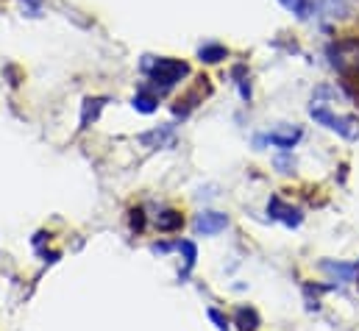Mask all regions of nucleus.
Here are the masks:
<instances>
[{
  "label": "nucleus",
  "mask_w": 359,
  "mask_h": 331,
  "mask_svg": "<svg viewBox=\"0 0 359 331\" xmlns=\"http://www.w3.org/2000/svg\"><path fill=\"white\" fill-rule=\"evenodd\" d=\"M329 59L340 76H346V78L359 76V39H340V42L329 45Z\"/></svg>",
  "instance_id": "2"
},
{
  "label": "nucleus",
  "mask_w": 359,
  "mask_h": 331,
  "mask_svg": "<svg viewBox=\"0 0 359 331\" xmlns=\"http://www.w3.org/2000/svg\"><path fill=\"white\" fill-rule=\"evenodd\" d=\"M156 104H159V98H156V92L153 90H139L136 92V98H134V109L142 111V114H150V111H156Z\"/></svg>",
  "instance_id": "10"
},
{
  "label": "nucleus",
  "mask_w": 359,
  "mask_h": 331,
  "mask_svg": "<svg viewBox=\"0 0 359 331\" xmlns=\"http://www.w3.org/2000/svg\"><path fill=\"white\" fill-rule=\"evenodd\" d=\"M139 142H142V145H164V142H173V125L156 128V131H150V134H142Z\"/></svg>",
  "instance_id": "13"
},
{
  "label": "nucleus",
  "mask_w": 359,
  "mask_h": 331,
  "mask_svg": "<svg viewBox=\"0 0 359 331\" xmlns=\"http://www.w3.org/2000/svg\"><path fill=\"white\" fill-rule=\"evenodd\" d=\"M298 139H301V131H298V128H293L290 134H270V136H259V139H256V145L270 142V145H276V148H281V150H290Z\"/></svg>",
  "instance_id": "6"
},
{
  "label": "nucleus",
  "mask_w": 359,
  "mask_h": 331,
  "mask_svg": "<svg viewBox=\"0 0 359 331\" xmlns=\"http://www.w3.org/2000/svg\"><path fill=\"white\" fill-rule=\"evenodd\" d=\"M234 323L239 326V331H256L259 329V315L251 307H239L237 315H234Z\"/></svg>",
  "instance_id": "9"
},
{
  "label": "nucleus",
  "mask_w": 359,
  "mask_h": 331,
  "mask_svg": "<svg viewBox=\"0 0 359 331\" xmlns=\"http://www.w3.org/2000/svg\"><path fill=\"white\" fill-rule=\"evenodd\" d=\"M131 228H134V231H142V228H145V215H142V209H134V212H131Z\"/></svg>",
  "instance_id": "17"
},
{
  "label": "nucleus",
  "mask_w": 359,
  "mask_h": 331,
  "mask_svg": "<svg viewBox=\"0 0 359 331\" xmlns=\"http://www.w3.org/2000/svg\"><path fill=\"white\" fill-rule=\"evenodd\" d=\"M284 8H290L295 17H301V20H307L309 14H312V8H315V0H279Z\"/></svg>",
  "instance_id": "14"
},
{
  "label": "nucleus",
  "mask_w": 359,
  "mask_h": 331,
  "mask_svg": "<svg viewBox=\"0 0 359 331\" xmlns=\"http://www.w3.org/2000/svg\"><path fill=\"white\" fill-rule=\"evenodd\" d=\"M309 114H312L321 125H326L329 131H337V134H340V136H346V139H359V120L357 117H337V114H332V111L326 109V104H321V101H312Z\"/></svg>",
  "instance_id": "3"
},
{
  "label": "nucleus",
  "mask_w": 359,
  "mask_h": 331,
  "mask_svg": "<svg viewBox=\"0 0 359 331\" xmlns=\"http://www.w3.org/2000/svg\"><path fill=\"white\" fill-rule=\"evenodd\" d=\"M178 248L184 251V262H187V270H184V276L195 267V259H198V248H195V242L192 239H184V242H178Z\"/></svg>",
  "instance_id": "16"
},
{
  "label": "nucleus",
  "mask_w": 359,
  "mask_h": 331,
  "mask_svg": "<svg viewBox=\"0 0 359 331\" xmlns=\"http://www.w3.org/2000/svg\"><path fill=\"white\" fill-rule=\"evenodd\" d=\"M209 318H212V321L218 323V329H220V331H226V329H229V321H226V318H223V315H220L218 309H209Z\"/></svg>",
  "instance_id": "18"
},
{
  "label": "nucleus",
  "mask_w": 359,
  "mask_h": 331,
  "mask_svg": "<svg viewBox=\"0 0 359 331\" xmlns=\"http://www.w3.org/2000/svg\"><path fill=\"white\" fill-rule=\"evenodd\" d=\"M267 212H270V218L279 223H284L287 228H298L301 225V220H304V215L295 209V206H287L279 195H273L270 198V204H267Z\"/></svg>",
  "instance_id": "4"
},
{
  "label": "nucleus",
  "mask_w": 359,
  "mask_h": 331,
  "mask_svg": "<svg viewBox=\"0 0 359 331\" xmlns=\"http://www.w3.org/2000/svg\"><path fill=\"white\" fill-rule=\"evenodd\" d=\"M156 225H159V231H178V228L184 225V218H181L176 209H164V212L156 218Z\"/></svg>",
  "instance_id": "11"
},
{
  "label": "nucleus",
  "mask_w": 359,
  "mask_h": 331,
  "mask_svg": "<svg viewBox=\"0 0 359 331\" xmlns=\"http://www.w3.org/2000/svg\"><path fill=\"white\" fill-rule=\"evenodd\" d=\"M315 8H318L323 17L337 20V17H343V14L349 11V0H315Z\"/></svg>",
  "instance_id": "7"
},
{
  "label": "nucleus",
  "mask_w": 359,
  "mask_h": 331,
  "mask_svg": "<svg viewBox=\"0 0 359 331\" xmlns=\"http://www.w3.org/2000/svg\"><path fill=\"white\" fill-rule=\"evenodd\" d=\"M226 225H229V218L220 215V212H204V215L195 218V231L204 234V237L220 234V231H226Z\"/></svg>",
  "instance_id": "5"
},
{
  "label": "nucleus",
  "mask_w": 359,
  "mask_h": 331,
  "mask_svg": "<svg viewBox=\"0 0 359 331\" xmlns=\"http://www.w3.org/2000/svg\"><path fill=\"white\" fill-rule=\"evenodd\" d=\"M142 67L148 70V76H150V81H153V92H159V95H164L167 90H173L181 78H187L190 76V67L184 64V62H178V59H153L150 62V56L142 62Z\"/></svg>",
  "instance_id": "1"
},
{
  "label": "nucleus",
  "mask_w": 359,
  "mask_h": 331,
  "mask_svg": "<svg viewBox=\"0 0 359 331\" xmlns=\"http://www.w3.org/2000/svg\"><path fill=\"white\" fill-rule=\"evenodd\" d=\"M323 270H329V273L340 276L343 281H351V279L357 276L359 265H335V262H323Z\"/></svg>",
  "instance_id": "15"
},
{
  "label": "nucleus",
  "mask_w": 359,
  "mask_h": 331,
  "mask_svg": "<svg viewBox=\"0 0 359 331\" xmlns=\"http://www.w3.org/2000/svg\"><path fill=\"white\" fill-rule=\"evenodd\" d=\"M198 56H201V62H206V64H218L220 59H226V56H229V50H226L223 45L209 42V45H204V48L198 50Z\"/></svg>",
  "instance_id": "12"
},
{
  "label": "nucleus",
  "mask_w": 359,
  "mask_h": 331,
  "mask_svg": "<svg viewBox=\"0 0 359 331\" xmlns=\"http://www.w3.org/2000/svg\"><path fill=\"white\" fill-rule=\"evenodd\" d=\"M106 98H87L84 101V111H81V128H90V122L98 120V114L104 109Z\"/></svg>",
  "instance_id": "8"
},
{
  "label": "nucleus",
  "mask_w": 359,
  "mask_h": 331,
  "mask_svg": "<svg viewBox=\"0 0 359 331\" xmlns=\"http://www.w3.org/2000/svg\"><path fill=\"white\" fill-rule=\"evenodd\" d=\"M150 251H153V253H167V251H173V245H170V242H156Z\"/></svg>",
  "instance_id": "19"
}]
</instances>
